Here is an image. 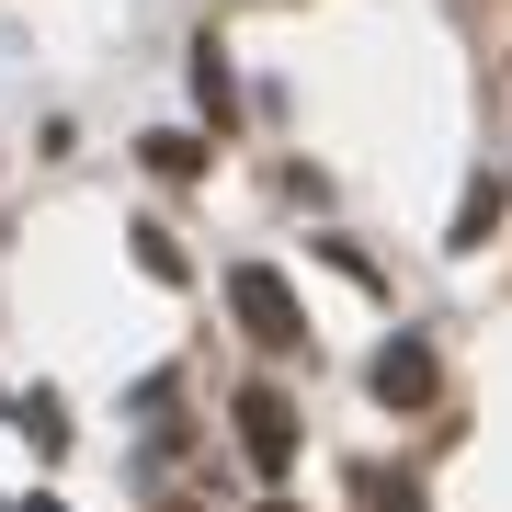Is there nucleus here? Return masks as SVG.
Here are the masks:
<instances>
[{"mask_svg": "<svg viewBox=\"0 0 512 512\" xmlns=\"http://www.w3.org/2000/svg\"><path fill=\"white\" fill-rule=\"evenodd\" d=\"M228 308H239V330H251L262 353H296V342H308V308H296V285L274 274V262H239V274H228Z\"/></svg>", "mask_w": 512, "mask_h": 512, "instance_id": "nucleus-1", "label": "nucleus"}, {"mask_svg": "<svg viewBox=\"0 0 512 512\" xmlns=\"http://www.w3.org/2000/svg\"><path fill=\"white\" fill-rule=\"evenodd\" d=\"M239 444H251L262 478L296 467V410H285V387H239Z\"/></svg>", "mask_w": 512, "mask_h": 512, "instance_id": "nucleus-2", "label": "nucleus"}, {"mask_svg": "<svg viewBox=\"0 0 512 512\" xmlns=\"http://www.w3.org/2000/svg\"><path fill=\"white\" fill-rule=\"evenodd\" d=\"M376 399H387V410H421V399H433V342L399 330V342L376 353Z\"/></svg>", "mask_w": 512, "mask_h": 512, "instance_id": "nucleus-3", "label": "nucleus"}, {"mask_svg": "<svg viewBox=\"0 0 512 512\" xmlns=\"http://www.w3.org/2000/svg\"><path fill=\"white\" fill-rule=\"evenodd\" d=\"M148 171H171V183H194V171H205V148H194L183 126H160V137H148Z\"/></svg>", "mask_w": 512, "mask_h": 512, "instance_id": "nucleus-4", "label": "nucleus"}, {"mask_svg": "<svg viewBox=\"0 0 512 512\" xmlns=\"http://www.w3.org/2000/svg\"><path fill=\"white\" fill-rule=\"evenodd\" d=\"M501 228V183H478L467 205H456V251H478V239H490Z\"/></svg>", "mask_w": 512, "mask_h": 512, "instance_id": "nucleus-5", "label": "nucleus"}, {"mask_svg": "<svg viewBox=\"0 0 512 512\" xmlns=\"http://www.w3.org/2000/svg\"><path fill=\"white\" fill-rule=\"evenodd\" d=\"M194 103L228 126V57H217V46H194Z\"/></svg>", "mask_w": 512, "mask_h": 512, "instance_id": "nucleus-6", "label": "nucleus"}, {"mask_svg": "<svg viewBox=\"0 0 512 512\" xmlns=\"http://www.w3.org/2000/svg\"><path fill=\"white\" fill-rule=\"evenodd\" d=\"M126 239H137V262H148L160 285H183V251H171V228H126Z\"/></svg>", "mask_w": 512, "mask_h": 512, "instance_id": "nucleus-7", "label": "nucleus"}, {"mask_svg": "<svg viewBox=\"0 0 512 512\" xmlns=\"http://www.w3.org/2000/svg\"><path fill=\"white\" fill-rule=\"evenodd\" d=\"M262 512H296V501H262Z\"/></svg>", "mask_w": 512, "mask_h": 512, "instance_id": "nucleus-8", "label": "nucleus"}]
</instances>
